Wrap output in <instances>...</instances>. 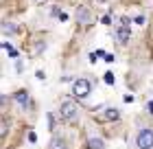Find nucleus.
Instances as JSON below:
<instances>
[{
    "label": "nucleus",
    "mask_w": 153,
    "mask_h": 149,
    "mask_svg": "<svg viewBox=\"0 0 153 149\" xmlns=\"http://www.w3.org/2000/svg\"><path fill=\"white\" fill-rule=\"evenodd\" d=\"M149 110H151V114H153V101H151V103H149Z\"/></svg>",
    "instance_id": "15"
},
{
    "label": "nucleus",
    "mask_w": 153,
    "mask_h": 149,
    "mask_svg": "<svg viewBox=\"0 0 153 149\" xmlns=\"http://www.w3.org/2000/svg\"><path fill=\"white\" fill-rule=\"evenodd\" d=\"M144 22H147V18H144V16H136V24H144Z\"/></svg>",
    "instance_id": "13"
},
{
    "label": "nucleus",
    "mask_w": 153,
    "mask_h": 149,
    "mask_svg": "<svg viewBox=\"0 0 153 149\" xmlns=\"http://www.w3.org/2000/svg\"><path fill=\"white\" fill-rule=\"evenodd\" d=\"M116 37H118V44H125V42L129 40V24H120V29H118Z\"/></svg>",
    "instance_id": "4"
},
{
    "label": "nucleus",
    "mask_w": 153,
    "mask_h": 149,
    "mask_svg": "<svg viewBox=\"0 0 153 149\" xmlns=\"http://www.w3.org/2000/svg\"><path fill=\"white\" fill-rule=\"evenodd\" d=\"M4 33H18V26H13L11 22H7L4 24Z\"/></svg>",
    "instance_id": "10"
},
{
    "label": "nucleus",
    "mask_w": 153,
    "mask_h": 149,
    "mask_svg": "<svg viewBox=\"0 0 153 149\" xmlns=\"http://www.w3.org/2000/svg\"><path fill=\"white\" fill-rule=\"evenodd\" d=\"M76 18H79L81 24H90V20H92V16L88 13L85 7H79V11H76Z\"/></svg>",
    "instance_id": "5"
},
{
    "label": "nucleus",
    "mask_w": 153,
    "mask_h": 149,
    "mask_svg": "<svg viewBox=\"0 0 153 149\" xmlns=\"http://www.w3.org/2000/svg\"><path fill=\"white\" fill-rule=\"evenodd\" d=\"M13 99H16V103H18V105H22V108H26V105H29V94H26L24 90H22V92H18V94L13 97Z\"/></svg>",
    "instance_id": "9"
},
{
    "label": "nucleus",
    "mask_w": 153,
    "mask_h": 149,
    "mask_svg": "<svg viewBox=\"0 0 153 149\" xmlns=\"http://www.w3.org/2000/svg\"><path fill=\"white\" fill-rule=\"evenodd\" d=\"M90 90H92V86H90V81L88 79H76L72 83V94L76 99H85L90 94Z\"/></svg>",
    "instance_id": "3"
},
{
    "label": "nucleus",
    "mask_w": 153,
    "mask_h": 149,
    "mask_svg": "<svg viewBox=\"0 0 153 149\" xmlns=\"http://www.w3.org/2000/svg\"><path fill=\"white\" fill-rule=\"evenodd\" d=\"M103 57H105V61H114V55H109V53H105Z\"/></svg>",
    "instance_id": "14"
},
{
    "label": "nucleus",
    "mask_w": 153,
    "mask_h": 149,
    "mask_svg": "<svg viewBox=\"0 0 153 149\" xmlns=\"http://www.w3.org/2000/svg\"><path fill=\"white\" fill-rule=\"evenodd\" d=\"M61 118L66 121V123H72V121L79 118V105L72 103V101H66L61 105Z\"/></svg>",
    "instance_id": "2"
},
{
    "label": "nucleus",
    "mask_w": 153,
    "mask_h": 149,
    "mask_svg": "<svg viewBox=\"0 0 153 149\" xmlns=\"http://www.w3.org/2000/svg\"><path fill=\"white\" fill-rule=\"evenodd\" d=\"M103 79H105V83H109V86H112V83H114V75H112V73H105V77H103Z\"/></svg>",
    "instance_id": "11"
},
{
    "label": "nucleus",
    "mask_w": 153,
    "mask_h": 149,
    "mask_svg": "<svg viewBox=\"0 0 153 149\" xmlns=\"http://www.w3.org/2000/svg\"><path fill=\"white\" fill-rule=\"evenodd\" d=\"M48 149H68V145H66V140L64 138H53L51 140V145H48Z\"/></svg>",
    "instance_id": "7"
},
{
    "label": "nucleus",
    "mask_w": 153,
    "mask_h": 149,
    "mask_svg": "<svg viewBox=\"0 0 153 149\" xmlns=\"http://www.w3.org/2000/svg\"><path fill=\"white\" fill-rule=\"evenodd\" d=\"M103 147H105V143H103V138H96V136L88 138V149H103Z\"/></svg>",
    "instance_id": "6"
},
{
    "label": "nucleus",
    "mask_w": 153,
    "mask_h": 149,
    "mask_svg": "<svg viewBox=\"0 0 153 149\" xmlns=\"http://www.w3.org/2000/svg\"><path fill=\"white\" fill-rule=\"evenodd\" d=\"M136 145H138V149H153V130L151 127H144V130L138 132Z\"/></svg>",
    "instance_id": "1"
},
{
    "label": "nucleus",
    "mask_w": 153,
    "mask_h": 149,
    "mask_svg": "<svg viewBox=\"0 0 153 149\" xmlns=\"http://www.w3.org/2000/svg\"><path fill=\"white\" fill-rule=\"evenodd\" d=\"M16 70H18V73H22V70H24V64H22V59H18V61H16Z\"/></svg>",
    "instance_id": "12"
},
{
    "label": "nucleus",
    "mask_w": 153,
    "mask_h": 149,
    "mask_svg": "<svg viewBox=\"0 0 153 149\" xmlns=\"http://www.w3.org/2000/svg\"><path fill=\"white\" fill-rule=\"evenodd\" d=\"M103 118H105V121H118V118H120V112H118L116 108H109V110H105Z\"/></svg>",
    "instance_id": "8"
}]
</instances>
